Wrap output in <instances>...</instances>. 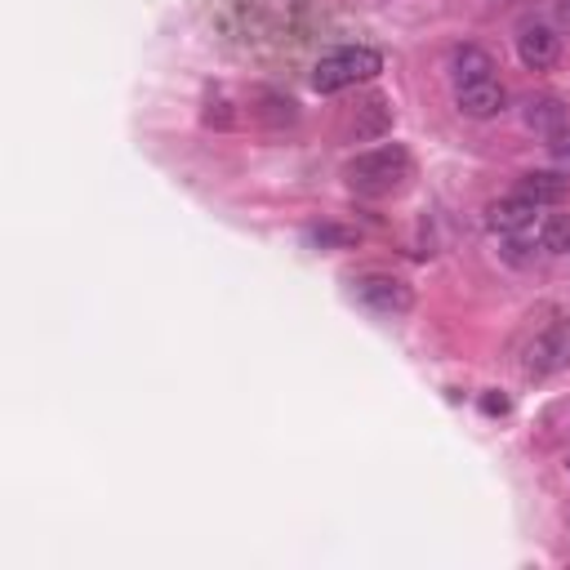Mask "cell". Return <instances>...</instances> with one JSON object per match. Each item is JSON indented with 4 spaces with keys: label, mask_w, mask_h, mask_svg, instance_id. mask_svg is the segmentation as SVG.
<instances>
[{
    "label": "cell",
    "mask_w": 570,
    "mask_h": 570,
    "mask_svg": "<svg viewBox=\"0 0 570 570\" xmlns=\"http://www.w3.org/2000/svg\"><path fill=\"white\" fill-rule=\"evenodd\" d=\"M379 72H384V54L379 50H370V45H339V50H330L313 68V90L317 94H339L348 85L375 81Z\"/></svg>",
    "instance_id": "cell-2"
},
{
    "label": "cell",
    "mask_w": 570,
    "mask_h": 570,
    "mask_svg": "<svg viewBox=\"0 0 570 570\" xmlns=\"http://www.w3.org/2000/svg\"><path fill=\"white\" fill-rule=\"evenodd\" d=\"M566 477H570V455H566Z\"/></svg>",
    "instance_id": "cell-15"
},
{
    "label": "cell",
    "mask_w": 570,
    "mask_h": 570,
    "mask_svg": "<svg viewBox=\"0 0 570 570\" xmlns=\"http://www.w3.org/2000/svg\"><path fill=\"white\" fill-rule=\"evenodd\" d=\"M548 152H552V161H557L561 170H570V125H566L561 134L548 139Z\"/></svg>",
    "instance_id": "cell-13"
},
{
    "label": "cell",
    "mask_w": 570,
    "mask_h": 570,
    "mask_svg": "<svg viewBox=\"0 0 570 570\" xmlns=\"http://www.w3.org/2000/svg\"><path fill=\"white\" fill-rule=\"evenodd\" d=\"M353 291H357V299H362L370 313H379V317H401V313H410V304H415L410 285H406L401 276H393V272H366V276L353 281Z\"/></svg>",
    "instance_id": "cell-3"
},
{
    "label": "cell",
    "mask_w": 570,
    "mask_h": 570,
    "mask_svg": "<svg viewBox=\"0 0 570 570\" xmlns=\"http://www.w3.org/2000/svg\"><path fill=\"white\" fill-rule=\"evenodd\" d=\"M455 103H459V112L468 121H490V116H499L508 108V90L490 77V81H477V85H459Z\"/></svg>",
    "instance_id": "cell-6"
},
{
    "label": "cell",
    "mask_w": 570,
    "mask_h": 570,
    "mask_svg": "<svg viewBox=\"0 0 570 570\" xmlns=\"http://www.w3.org/2000/svg\"><path fill=\"white\" fill-rule=\"evenodd\" d=\"M410 152L401 143H384L375 152H362L357 161H348V187L362 196H393L397 187H406L410 179Z\"/></svg>",
    "instance_id": "cell-1"
},
{
    "label": "cell",
    "mask_w": 570,
    "mask_h": 570,
    "mask_svg": "<svg viewBox=\"0 0 570 570\" xmlns=\"http://www.w3.org/2000/svg\"><path fill=\"white\" fill-rule=\"evenodd\" d=\"M517 192L526 201H535V205H557L566 196V174H557V170H530V174H521Z\"/></svg>",
    "instance_id": "cell-10"
},
{
    "label": "cell",
    "mask_w": 570,
    "mask_h": 570,
    "mask_svg": "<svg viewBox=\"0 0 570 570\" xmlns=\"http://www.w3.org/2000/svg\"><path fill=\"white\" fill-rule=\"evenodd\" d=\"M521 116H526V125H530V130H539L543 139H552V134H561V130L570 125L566 103H561V99H552V94H530Z\"/></svg>",
    "instance_id": "cell-8"
},
{
    "label": "cell",
    "mask_w": 570,
    "mask_h": 570,
    "mask_svg": "<svg viewBox=\"0 0 570 570\" xmlns=\"http://www.w3.org/2000/svg\"><path fill=\"white\" fill-rule=\"evenodd\" d=\"M308 241L322 245V250H353L362 236L353 227H339V223H322V227H308Z\"/></svg>",
    "instance_id": "cell-12"
},
{
    "label": "cell",
    "mask_w": 570,
    "mask_h": 570,
    "mask_svg": "<svg viewBox=\"0 0 570 570\" xmlns=\"http://www.w3.org/2000/svg\"><path fill=\"white\" fill-rule=\"evenodd\" d=\"M535 214H539V205L526 201L521 192H512V196H503V201H495L486 210V227L499 232V236H521V232L535 227Z\"/></svg>",
    "instance_id": "cell-5"
},
{
    "label": "cell",
    "mask_w": 570,
    "mask_h": 570,
    "mask_svg": "<svg viewBox=\"0 0 570 570\" xmlns=\"http://www.w3.org/2000/svg\"><path fill=\"white\" fill-rule=\"evenodd\" d=\"M517 59H521L530 72H548V68L561 59V37H557V28H548L543 19L517 23Z\"/></svg>",
    "instance_id": "cell-4"
},
{
    "label": "cell",
    "mask_w": 570,
    "mask_h": 570,
    "mask_svg": "<svg viewBox=\"0 0 570 570\" xmlns=\"http://www.w3.org/2000/svg\"><path fill=\"white\" fill-rule=\"evenodd\" d=\"M481 410H486V415H508V397H503V393H486V397H481Z\"/></svg>",
    "instance_id": "cell-14"
},
{
    "label": "cell",
    "mask_w": 570,
    "mask_h": 570,
    "mask_svg": "<svg viewBox=\"0 0 570 570\" xmlns=\"http://www.w3.org/2000/svg\"><path fill=\"white\" fill-rule=\"evenodd\" d=\"M566 362H570V335H566V326L539 335V339L530 344V353H526V370H530V375H552V370H561Z\"/></svg>",
    "instance_id": "cell-7"
},
{
    "label": "cell",
    "mask_w": 570,
    "mask_h": 570,
    "mask_svg": "<svg viewBox=\"0 0 570 570\" xmlns=\"http://www.w3.org/2000/svg\"><path fill=\"white\" fill-rule=\"evenodd\" d=\"M539 250L570 254V214H543L539 218Z\"/></svg>",
    "instance_id": "cell-11"
},
{
    "label": "cell",
    "mask_w": 570,
    "mask_h": 570,
    "mask_svg": "<svg viewBox=\"0 0 570 570\" xmlns=\"http://www.w3.org/2000/svg\"><path fill=\"white\" fill-rule=\"evenodd\" d=\"M450 72H455V85H477V81L495 77V59L481 45H459L450 54Z\"/></svg>",
    "instance_id": "cell-9"
}]
</instances>
